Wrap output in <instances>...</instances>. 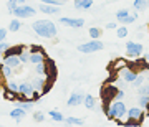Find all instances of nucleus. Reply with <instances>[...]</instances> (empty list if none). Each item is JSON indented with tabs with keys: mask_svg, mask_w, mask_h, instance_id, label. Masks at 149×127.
Masks as SVG:
<instances>
[{
	"mask_svg": "<svg viewBox=\"0 0 149 127\" xmlns=\"http://www.w3.org/2000/svg\"><path fill=\"white\" fill-rule=\"evenodd\" d=\"M33 32L42 38H55L56 37V25L50 20H37L32 23Z\"/></svg>",
	"mask_w": 149,
	"mask_h": 127,
	"instance_id": "obj_1",
	"label": "nucleus"
},
{
	"mask_svg": "<svg viewBox=\"0 0 149 127\" xmlns=\"http://www.w3.org/2000/svg\"><path fill=\"white\" fill-rule=\"evenodd\" d=\"M128 116V109H126V104L123 101H114V102H109V112H108V119H114L118 124H123V117Z\"/></svg>",
	"mask_w": 149,
	"mask_h": 127,
	"instance_id": "obj_2",
	"label": "nucleus"
},
{
	"mask_svg": "<svg viewBox=\"0 0 149 127\" xmlns=\"http://www.w3.org/2000/svg\"><path fill=\"white\" fill-rule=\"evenodd\" d=\"M104 48V45H103L101 40H91V41L88 43H81V45H78V51L80 53H95V51H100V50H103Z\"/></svg>",
	"mask_w": 149,
	"mask_h": 127,
	"instance_id": "obj_3",
	"label": "nucleus"
},
{
	"mask_svg": "<svg viewBox=\"0 0 149 127\" xmlns=\"http://www.w3.org/2000/svg\"><path fill=\"white\" fill-rule=\"evenodd\" d=\"M12 13H13L17 18H30V17H33L35 13H37V10H35L33 7H30V5H25V3H22V5L15 7Z\"/></svg>",
	"mask_w": 149,
	"mask_h": 127,
	"instance_id": "obj_4",
	"label": "nucleus"
},
{
	"mask_svg": "<svg viewBox=\"0 0 149 127\" xmlns=\"http://www.w3.org/2000/svg\"><path fill=\"white\" fill-rule=\"evenodd\" d=\"M124 48H126V56H129V58H139L144 51L143 45L138 41H128Z\"/></svg>",
	"mask_w": 149,
	"mask_h": 127,
	"instance_id": "obj_5",
	"label": "nucleus"
},
{
	"mask_svg": "<svg viewBox=\"0 0 149 127\" xmlns=\"http://www.w3.org/2000/svg\"><path fill=\"white\" fill-rule=\"evenodd\" d=\"M118 74H119V78H123L126 83H129V84H131V83L134 81V78H136L139 73L134 68H131V66H124L123 69H119V71H118Z\"/></svg>",
	"mask_w": 149,
	"mask_h": 127,
	"instance_id": "obj_6",
	"label": "nucleus"
},
{
	"mask_svg": "<svg viewBox=\"0 0 149 127\" xmlns=\"http://www.w3.org/2000/svg\"><path fill=\"white\" fill-rule=\"evenodd\" d=\"M18 94L32 101L33 94H35V89H33L32 83H28V81H23V83H20V84H18Z\"/></svg>",
	"mask_w": 149,
	"mask_h": 127,
	"instance_id": "obj_7",
	"label": "nucleus"
},
{
	"mask_svg": "<svg viewBox=\"0 0 149 127\" xmlns=\"http://www.w3.org/2000/svg\"><path fill=\"white\" fill-rule=\"evenodd\" d=\"M60 23L65 27H71V28H81L85 25V18H70V17H61Z\"/></svg>",
	"mask_w": 149,
	"mask_h": 127,
	"instance_id": "obj_8",
	"label": "nucleus"
},
{
	"mask_svg": "<svg viewBox=\"0 0 149 127\" xmlns=\"http://www.w3.org/2000/svg\"><path fill=\"white\" fill-rule=\"evenodd\" d=\"M45 61V53H43L40 46H32L30 50V63L32 64H38Z\"/></svg>",
	"mask_w": 149,
	"mask_h": 127,
	"instance_id": "obj_9",
	"label": "nucleus"
},
{
	"mask_svg": "<svg viewBox=\"0 0 149 127\" xmlns=\"http://www.w3.org/2000/svg\"><path fill=\"white\" fill-rule=\"evenodd\" d=\"M118 89H119V88L114 86V84L104 86V88H103V102H111V101H114V96H116Z\"/></svg>",
	"mask_w": 149,
	"mask_h": 127,
	"instance_id": "obj_10",
	"label": "nucleus"
},
{
	"mask_svg": "<svg viewBox=\"0 0 149 127\" xmlns=\"http://www.w3.org/2000/svg\"><path fill=\"white\" fill-rule=\"evenodd\" d=\"M83 101H85V94L83 92H73V94L68 97V104L70 107H74V106H80V104H83Z\"/></svg>",
	"mask_w": 149,
	"mask_h": 127,
	"instance_id": "obj_11",
	"label": "nucleus"
},
{
	"mask_svg": "<svg viewBox=\"0 0 149 127\" xmlns=\"http://www.w3.org/2000/svg\"><path fill=\"white\" fill-rule=\"evenodd\" d=\"M144 109L143 107H129L128 109V117H131V119H138V121H141L143 122L144 121Z\"/></svg>",
	"mask_w": 149,
	"mask_h": 127,
	"instance_id": "obj_12",
	"label": "nucleus"
},
{
	"mask_svg": "<svg viewBox=\"0 0 149 127\" xmlns=\"http://www.w3.org/2000/svg\"><path fill=\"white\" fill-rule=\"evenodd\" d=\"M3 63L5 64H8L10 68H18L22 64V61H20V56L18 55H5V58H3Z\"/></svg>",
	"mask_w": 149,
	"mask_h": 127,
	"instance_id": "obj_13",
	"label": "nucleus"
},
{
	"mask_svg": "<svg viewBox=\"0 0 149 127\" xmlns=\"http://www.w3.org/2000/svg\"><path fill=\"white\" fill-rule=\"evenodd\" d=\"M38 8H40V12L47 13V15H58V13H60L58 5H48V3H42Z\"/></svg>",
	"mask_w": 149,
	"mask_h": 127,
	"instance_id": "obj_14",
	"label": "nucleus"
},
{
	"mask_svg": "<svg viewBox=\"0 0 149 127\" xmlns=\"http://www.w3.org/2000/svg\"><path fill=\"white\" fill-rule=\"evenodd\" d=\"M93 7V0H74V8L76 10H88Z\"/></svg>",
	"mask_w": 149,
	"mask_h": 127,
	"instance_id": "obj_15",
	"label": "nucleus"
},
{
	"mask_svg": "<svg viewBox=\"0 0 149 127\" xmlns=\"http://www.w3.org/2000/svg\"><path fill=\"white\" fill-rule=\"evenodd\" d=\"M25 112H27V111H25L23 107L18 106V107H15V109L10 112V117H12V119H15V121L18 122V121H22V119L25 117Z\"/></svg>",
	"mask_w": 149,
	"mask_h": 127,
	"instance_id": "obj_16",
	"label": "nucleus"
},
{
	"mask_svg": "<svg viewBox=\"0 0 149 127\" xmlns=\"http://www.w3.org/2000/svg\"><path fill=\"white\" fill-rule=\"evenodd\" d=\"M133 7L136 12H143L148 8V0H133Z\"/></svg>",
	"mask_w": 149,
	"mask_h": 127,
	"instance_id": "obj_17",
	"label": "nucleus"
},
{
	"mask_svg": "<svg viewBox=\"0 0 149 127\" xmlns=\"http://www.w3.org/2000/svg\"><path fill=\"white\" fill-rule=\"evenodd\" d=\"M45 81H43V78L40 76V78H35V79L32 81V86H33V89L35 91H40V92H43V88H45Z\"/></svg>",
	"mask_w": 149,
	"mask_h": 127,
	"instance_id": "obj_18",
	"label": "nucleus"
},
{
	"mask_svg": "<svg viewBox=\"0 0 149 127\" xmlns=\"http://www.w3.org/2000/svg\"><path fill=\"white\" fill-rule=\"evenodd\" d=\"M35 73H37L38 76H45V74H48L47 61H43V63H38V64H35Z\"/></svg>",
	"mask_w": 149,
	"mask_h": 127,
	"instance_id": "obj_19",
	"label": "nucleus"
},
{
	"mask_svg": "<svg viewBox=\"0 0 149 127\" xmlns=\"http://www.w3.org/2000/svg\"><path fill=\"white\" fill-rule=\"evenodd\" d=\"M83 104L86 106V109H95V107H96V101H95V97H93L91 94H86Z\"/></svg>",
	"mask_w": 149,
	"mask_h": 127,
	"instance_id": "obj_20",
	"label": "nucleus"
},
{
	"mask_svg": "<svg viewBox=\"0 0 149 127\" xmlns=\"http://www.w3.org/2000/svg\"><path fill=\"white\" fill-rule=\"evenodd\" d=\"M129 15V10L128 8H119V10L116 12V20L119 21V23H123V21L126 20V17Z\"/></svg>",
	"mask_w": 149,
	"mask_h": 127,
	"instance_id": "obj_21",
	"label": "nucleus"
},
{
	"mask_svg": "<svg viewBox=\"0 0 149 127\" xmlns=\"http://www.w3.org/2000/svg\"><path fill=\"white\" fill-rule=\"evenodd\" d=\"M20 28H22V21L15 17V18H13V20L8 23V30H10V32H18Z\"/></svg>",
	"mask_w": 149,
	"mask_h": 127,
	"instance_id": "obj_22",
	"label": "nucleus"
},
{
	"mask_svg": "<svg viewBox=\"0 0 149 127\" xmlns=\"http://www.w3.org/2000/svg\"><path fill=\"white\" fill-rule=\"evenodd\" d=\"M12 71H13V68H10V66H8V64H5V63L0 66V73H2V76H3V78H10Z\"/></svg>",
	"mask_w": 149,
	"mask_h": 127,
	"instance_id": "obj_23",
	"label": "nucleus"
},
{
	"mask_svg": "<svg viewBox=\"0 0 149 127\" xmlns=\"http://www.w3.org/2000/svg\"><path fill=\"white\" fill-rule=\"evenodd\" d=\"M88 33H90L91 40H100V37H101V28H96V27H91L90 30H88Z\"/></svg>",
	"mask_w": 149,
	"mask_h": 127,
	"instance_id": "obj_24",
	"label": "nucleus"
},
{
	"mask_svg": "<svg viewBox=\"0 0 149 127\" xmlns=\"http://www.w3.org/2000/svg\"><path fill=\"white\" fill-rule=\"evenodd\" d=\"M143 83H146V76H144V74H138V76H136V78H134V81L133 83H131V86H133V88H136V89H138L139 86L143 84Z\"/></svg>",
	"mask_w": 149,
	"mask_h": 127,
	"instance_id": "obj_25",
	"label": "nucleus"
},
{
	"mask_svg": "<svg viewBox=\"0 0 149 127\" xmlns=\"http://www.w3.org/2000/svg\"><path fill=\"white\" fill-rule=\"evenodd\" d=\"M48 116L52 117L53 121H56V122H63L65 121V116L61 114V112H58V111H50L48 112Z\"/></svg>",
	"mask_w": 149,
	"mask_h": 127,
	"instance_id": "obj_26",
	"label": "nucleus"
},
{
	"mask_svg": "<svg viewBox=\"0 0 149 127\" xmlns=\"http://www.w3.org/2000/svg\"><path fill=\"white\" fill-rule=\"evenodd\" d=\"M138 102H139V107L148 109L149 107V96H138Z\"/></svg>",
	"mask_w": 149,
	"mask_h": 127,
	"instance_id": "obj_27",
	"label": "nucleus"
},
{
	"mask_svg": "<svg viewBox=\"0 0 149 127\" xmlns=\"http://www.w3.org/2000/svg\"><path fill=\"white\" fill-rule=\"evenodd\" d=\"M138 96H149V83H143L138 88Z\"/></svg>",
	"mask_w": 149,
	"mask_h": 127,
	"instance_id": "obj_28",
	"label": "nucleus"
},
{
	"mask_svg": "<svg viewBox=\"0 0 149 127\" xmlns=\"http://www.w3.org/2000/svg\"><path fill=\"white\" fill-rule=\"evenodd\" d=\"M129 33H128V28H126V25H123V27H118L116 28V37L118 38H126Z\"/></svg>",
	"mask_w": 149,
	"mask_h": 127,
	"instance_id": "obj_29",
	"label": "nucleus"
},
{
	"mask_svg": "<svg viewBox=\"0 0 149 127\" xmlns=\"http://www.w3.org/2000/svg\"><path fill=\"white\" fill-rule=\"evenodd\" d=\"M65 122L66 124H74V126H81L83 119H80V117H65Z\"/></svg>",
	"mask_w": 149,
	"mask_h": 127,
	"instance_id": "obj_30",
	"label": "nucleus"
},
{
	"mask_svg": "<svg viewBox=\"0 0 149 127\" xmlns=\"http://www.w3.org/2000/svg\"><path fill=\"white\" fill-rule=\"evenodd\" d=\"M124 66H128V63H126L124 59H116V63L113 64V69H114V71H119V69H123Z\"/></svg>",
	"mask_w": 149,
	"mask_h": 127,
	"instance_id": "obj_31",
	"label": "nucleus"
},
{
	"mask_svg": "<svg viewBox=\"0 0 149 127\" xmlns=\"http://www.w3.org/2000/svg\"><path fill=\"white\" fill-rule=\"evenodd\" d=\"M22 51H23V46H13V48H8L5 55H20Z\"/></svg>",
	"mask_w": 149,
	"mask_h": 127,
	"instance_id": "obj_32",
	"label": "nucleus"
},
{
	"mask_svg": "<svg viewBox=\"0 0 149 127\" xmlns=\"http://www.w3.org/2000/svg\"><path fill=\"white\" fill-rule=\"evenodd\" d=\"M138 20V13H129L126 17V20L123 21V25H129V23H134V21Z\"/></svg>",
	"mask_w": 149,
	"mask_h": 127,
	"instance_id": "obj_33",
	"label": "nucleus"
},
{
	"mask_svg": "<svg viewBox=\"0 0 149 127\" xmlns=\"http://www.w3.org/2000/svg\"><path fill=\"white\" fill-rule=\"evenodd\" d=\"M20 5V0H8V2H7V8H8V12H13V8H15V7H18Z\"/></svg>",
	"mask_w": 149,
	"mask_h": 127,
	"instance_id": "obj_34",
	"label": "nucleus"
},
{
	"mask_svg": "<svg viewBox=\"0 0 149 127\" xmlns=\"http://www.w3.org/2000/svg\"><path fill=\"white\" fill-rule=\"evenodd\" d=\"M123 124H124V126H141L143 122L138 121V119H131V117H128V119L123 122Z\"/></svg>",
	"mask_w": 149,
	"mask_h": 127,
	"instance_id": "obj_35",
	"label": "nucleus"
},
{
	"mask_svg": "<svg viewBox=\"0 0 149 127\" xmlns=\"http://www.w3.org/2000/svg\"><path fill=\"white\" fill-rule=\"evenodd\" d=\"M18 56H20L22 63H30V51H22Z\"/></svg>",
	"mask_w": 149,
	"mask_h": 127,
	"instance_id": "obj_36",
	"label": "nucleus"
},
{
	"mask_svg": "<svg viewBox=\"0 0 149 127\" xmlns=\"http://www.w3.org/2000/svg\"><path fill=\"white\" fill-rule=\"evenodd\" d=\"M126 97V92H124V89L123 88H119V89L116 91V96H114V101H123Z\"/></svg>",
	"mask_w": 149,
	"mask_h": 127,
	"instance_id": "obj_37",
	"label": "nucleus"
},
{
	"mask_svg": "<svg viewBox=\"0 0 149 127\" xmlns=\"http://www.w3.org/2000/svg\"><path fill=\"white\" fill-rule=\"evenodd\" d=\"M20 107H23L25 111H30L33 107V101H23V102H20Z\"/></svg>",
	"mask_w": 149,
	"mask_h": 127,
	"instance_id": "obj_38",
	"label": "nucleus"
},
{
	"mask_svg": "<svg viewBox=\"0 0 149 127\" xmlns=\"http://www.w3.org/2000/svg\"><path fill=\"white\" fill-rule=\"evenodd\" d=\"M7 89L13 91V92H18V84H17L15 81H10V83L7 84Z\"/></svg>",
	"mask_w": 149,
	"mask_h": 127,
	"instance_id": "obj_39",
	"label": "nucleus"
},
{
	"mask_svg": "<svg viewBox=\"0 0 149 127\" xmlns=\"http://www.w3.org/2000/svg\"><path fill=\"white\" fill-rule=\"evenodd\" d=\"M15 94H17V92H13V91H10V89H7V91H5V94H3V96H5V99H12V101H15Z\"/></svg>",
	"mask_w": 149,
	"mask_h": 127,
	"instance_id": "obj_40",
	"label": "nucleus"
},
{
	"mask_svg": "<svg viewBox=\"0 0 149 127\" xmlns=\"http://www.w3.org/2000/svg\"><path fill=\"white\" fill-rule=\"evenodd\" d=\"M8 48H10V45H8L5 40H3V41H0V53H5Z\"/></svg>",
	"mask_w": 149,
	"mask_h": 127,
	"instance_id": "obj_41",
	"label": "nucleus"
},
{
	"mask_svg": "<svg viewBox=\"0 0 149 127\" xmlns=\"http://www.w3.org/2000/svg\"><path fill=\"white\" fill-rule=\"evenodd\" d=\"M42 3H48V5H63L60 0H40Z\"/></svg>",
	"mask_w": 149,
	"mask_h": 127,
	"instance_id": "obj_42",
	"label": "nucleus"
},
{
	"mask_svg": "<svg viewBox=\"0 0 149 127\" xmlns=\"http://www.w3.org/2000/svg\"><path fill=\"white\" fill-rule=\"evenodd\" d=\"M33 119H35V121L37 122H42L43 119H45V116H43V112H35V114H33Z\"/></svg>",
	"mask_w": 149,
	"mask_h": 127,
	"instance_id": "obj_43",
	"label": "nucleus"
},
{
	"mask_svg": "<svg viewBox=\"0 0 149 127\" xmlns=\"http://www.w3.org/2000/svg\"><path fill=\"white\" fill-rule=\"evenodd\" d=\"M106 28H108V30H116L118 23H116V21H109V23H106Z\"/></svg>",
	"mask_w": 149,
	"mask_h": 127,
	"instance_id": "obj_44",
	"label": "nucleus"
},
{
	"mask_svg": "<svg viewBox=\"0 0 149 127\" xmlns=\"http://www.w3.org/2000/svg\"><path fill=\"white\" fill-rule=\"evenodd\" d=\"M7 38V30L5 28H0V41H3Z\"/></svg>",
	"mask_w": 149,
	"mask_h": 127,
	"instance_id": "obj_45",
	"label": "nucleus"
},
{
	"mask_svg": "<svg viewBox=\"0 0 149 127\" xmlns=\"http://www.w3.org/2000/svg\"><path fill=\"white\" fill-rule=\"evenodd\" d=\"M146 81H148V83H149V74H148V76H146Z\"/></svg>",
	"mask_w": 149,
	"mask_h": 127,
	"instance_id": "obj_46",
	"label": "nucleus"
},
{
	"mask_svg": "<svg viewBox=\"0 0 149 127\" xmlns=\"http://www.w3.org/2000/svg\"><path fill=\"white\" fill-rule=\"evenodd\" d=\"M148 5H149V0H148Z\"/></svg>",
	"mask_w": 149,
	"mask_h": 127,
	"instance_id": "obj_47",
	"label": "nucleus"
}]
</instances>
